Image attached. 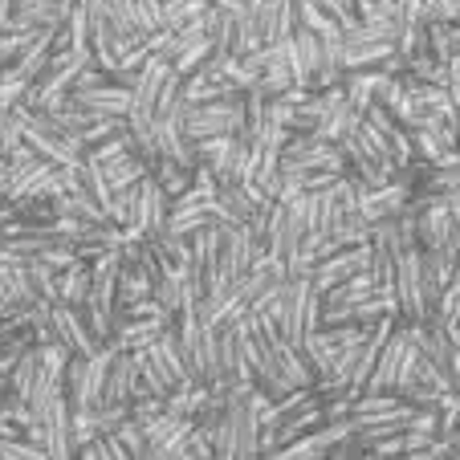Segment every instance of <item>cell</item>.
<instances>
[{
	"mask_svg": "<svg viewBox=\"0 0 460 460\" xmlns=\"http://www.w3.org/2000/svg\"><path fill=\"white\" fill-rule=\"evenodd\" d=\"M98 167H102L106 183H111L114 191H119V188H130L135 180H143V175H147V159H143L135 147H127V151H119V155L102 159Z\"/></svg>",
	"mask_w": 460,
	"mask_h": 460,
	"instance_id": "9a60e30c",
	"label": "cell"
},
{
	"mask_svg": "<svg viewBox=\"0 0 460 460\" xmlns=\"http://www.w3.org/2000/svg\"><path fill=\"white\" fill-rule=\"evenodd\" d=\"M13 147H21V119H17V111H0V159L9 155Z\"/></svg>",
	"mask_w": 460,
	"mask_h": 460,
	"instance_id": "ffe728a7",
	"label": "cell"
},
{
	"mask_svg": "<svg viewBox=\"0 0 460 460\" xmlns=\"http://www.w3.org/2000/svg\"><path fill=\"white\" fill-rule=\"evenodd\" d=\"M78 9V0H13V25L17 29H58Z\"/></svg>",
	"mask_w": 460,
	"mask_h": 460,
	"instance_id": "7c38bea8",
	"label": "cell"
},
{
	"mask_svg": "<svg viewBox=\"0 0 460 460\" xmlns=\"http://www.w3.org/2000/svg\"><path fill=\"white\" fill-rule=\"evenodd\" d=\"M49 326H53V339L70 350V355H98V350L106 347V342L86 326L78 305L49 302Z\"/></svg>",
	"mask_w": 460,
	"mask_h": 460,
	"instance_id": "8992f818",
	"label": "cell"
},
{
	"mask_svg": "<svg viewBox=\"0 0 460 460\" xmlns=\"http://www.w3.org/2000/svg\"><path fill=\"white\" fill-rule=\"evenodd\" d=\"M286 45H289V74H294V86L314 90V82H318V74H322V37L297 25Z\"/></svg>",
	"mask_w": 460,
	"mask_h": 460,
	"instance_id": "30bf717a",
	"label": "cell"
},
{
	"mask_svg": "<svg viewBox=\"0 0 460 460\" xmlns=\"http://www.w3.org/2000/svg\"><path fill=\"white\" fill-rule=\"evenodd\" d=\"M135 424L143 428V436H147V444L159 452L164 460H172L175 452H180V444L191 436V428H196V420L180 416V411H155V416L147 420H135Z\"/></svg>",
	"mask_w": 460,
	"mask_h": 460,
	"instance_id": "ba28073f",
	"label": "cell"
},
{
	"mask_svg": "<svg viewBox=\"0 0 460 460\" xmlns=\"http://www.w3.org/2000/svg\"><path fill=\"white\" fill-rule=\"evenodd\" d=\"M436 302H440V289L424 265V249L408 244L400 252V265H395V318L408 326L411 322H436Z\"/></svg>",
	"mask_w": 460,
	"mask_h": 460,
	"instance_id": "7a4b0ae2",
	"label": "cell"
},
{
	"mask_svg": "<svg viewBox=\"0 0 460 460\" xmlns=\"http://www.w3.org/2000/svg\"><path fill=\"white\" fill-rule=\"evenodd\" d=\"M411 151H416V164H436L448 151H456V130L448 119H428L424 127H411Z\"/></svg>",
	"mask_w": 460,
	"mask_h": 460,
	"instance_id": "8fae6325",
	"label": "cell"
},
{
	"mask_svg": "<svg viewBox=\"0 0 460 460\" xmlns=\"http://www.w3.org/2000/svg\"><path fill=\"white\" fill-rule=\"evenodd\" d=\"M358 452V448H355ZM358 460H400V456H375V452H358Z\"/></svg>",
	"mask_w": 460,
	"mask_h": 460,
	"instance_id": "7402d4cb",
	"label": "cell"
},
{
	"mask_svg": "<svg viewBox=\"0 0 460 460\" xmlns=\"http://www.w3.org/2000/svg\"><path fill=\"white\" fill-rule=\"evenodd\" d=\"M363 270H371V244H347V249H334L322 261H314L310 281L318 294H326V289L342 286L347 278H355V273H363Z\"/></svg>",
	"mask_w": 460,
	"mask_h": 460,
	"instance_id": "5b68a950",
	"label": "cell"
},
{
	"mask_svg": "<svg viewBox=\"0 0 460 460\" xmlns=\"http://www.w3.org/2000/svg\"><path fill=\"white\" fill-rule=\"evenodd\" d=\"M9 217V200H4V191H0V220Z\"/></svg>",
	"mask_w": 460,
	"mask_h": 460,
	"instance_id": "603a6c76",
	"label": "cell"
},
{
	"mask_svg": "<svg viewBox=\"0 0 460 460\" xmlns=\"http://www.w3.org/2000/svg\"><path fill=\"white\" fill-rule=\"evenodd\" d=\"M424 37H428V53H432L436 61L448 66V61L460 58V29L452 25V21H428Z\"/></svg>",
	"mask_w": 460,
	"mask_h": 460,
	"instance_id": "e0dca14e",
	"label": "cell"
},
{
	"mask_svg": "<svg viewBox=\"0 0 460 460\" xmlns=\"http://www.w3.org/2000/svg\"><path fill=\"white\" fill-rule=\"evenodd\" d=\"M342 444H350V420H326V424H318L314 432L297 436V440L281 444L278 452H270L265 460H331L334 452L342 448Z\"/></svg>",
	"mask_w": 460,
	"mask_h": 460,
	"instance_id": "277c9868",
	"label": "cell"
},
{
	"mask_svg": "<svg viewBox=\"0 0 460 460\" xmlns=\"http://www.w3.org/2000/svg\"><path fill=\"white\" fill-rule=\"evenodd\" d=\"M53 302H66V305H82L90 294V261H78L74 257L66 270L53 273Z\"/></svg>",
	"mask_w": 460,
	"mask_h": 460,
	"instance_id": "5bb4252c",
	"label": "cell"
},
{
	"mask_svg": "<svg viewBox=\"0 0 460 460\" xmlns=\"http://www.w3.org/2000/svg\"><path fill=\"white\" fill-rule=\"evenodd\" d=\"M135 387H139V350H114L111 371H106L102 403H127V408H130Z\"/></svg>",
	"mask_w": 460,
	"mask_h": 460,
	"instance_id": "4fadbf2b",
	"label": "cell"
},
{
	"mask_svg": "<svg viewBox=\"0 0 460 460\" xmlns=\"http://www.w3.org/2000/svg\"><path fill=\"white\" fill-rule=\"evenodd\" d=\"M249 17L257 21L261 41H289L297 29V0H244Z\"/></svg>",
	"mask_w": 460,
	"mask_h": 460,
	"instance_id": "9c48e42d",
	"label": "cell"
},
{
	"mask_svg": "<svg viewBox=\"0 0 460 460\" xmlns=\"http://www.w3.org/2000/svg\"><path fill=\"white\" fill-rule=\"evenodd\" d=\"M456 13H460V9H456Z\"/></svg>",
	"mask_w": 460,
	"mask_h": 460,
	"instance_id": "cb8c5ba5",
	"label": "cell"
},
{
	"mask_svg": "<svg viewBox=\"0 0 460 460\" xmlns=\"http://www.w3.org/2000/svg\"><path fill=\"white\" fill-rule=\"evenodd\" d=\"M408 204H411V188L400 180H387V183H379V188H363V183H358L355 212L367 220V225H379V220L403 217Z\"/></svg>",
	"mask_w": 460,
	"mask_h": 460,
	"instance_id": "52a82bcc",
	"label": "cell"
},
{
	"mask_svg": "<svg viewBox=\"0 0 460 460\" xmlns=\"http://www.w3.org/2000/svg\"><path fill=\"white\" fill-rule=\"evenodd\" d=\"M0 460H53V456L29 436H0Z\"/></svg>",
	"mask_w": 460,
	"mask_h": 460,
	"instance_id": "d6986e66",
	"label": "cell"
},
{
	"mask_svg": "<svg viewBox=\"0 0 460 460\" xmlns=\"http://www.w3.org/2000/svg\"><path fill=\"white\" fill-rule=\"evenodd\" d=\"M164 4V25L175 29V25H188V21H200L208 0H159Z\"/></svg>",
	"mask_w": 460,
	"mask_h": 460,
	"instance_id": "ac0fdd59",
	"label": "cell"
},
{
	"mask_svg": "<svg viewBox=\"0 0 460 460\" xmlns=\"http://www.w3.org/2000/svg\"><path fill=\"white\" fill-rule=\"evenodd\" d=\"M278 164L289 188H302V191H322L347 175V159H342L339 143L318 139V135H289L281 143Z\"/></svg>",
	"mask_w": 460,
	"mask_h": 460,
	"instance_id": "6da1fadb",
	"label": "cell"
},
{
	"mask_svg": "<svg viewBox=\"0 0 460 460\" xmlns=\"http://www.w3.org/2000/svg\"><path fill=\"white\" fill-rule=\"evenodd\" d=\"M375 294H379V281H375V273H371V270H363V273H355V278H347L342 286L326 289V294H322V302L358 305V302H367V297H375Z\"/></svg>",
	"mask_w": 460,
	"mask_h": 460,
	"instance_id": "2e32d148",
	"label": "cell"
},
{
	"mask_svg": "<svg viewBox=\"0 0 460 460\" xmlns=\"http://www.w3.org/2000/svg\"><path fill=\"white\" fill-rule=\"evenodd\" d=\"M13 25V0H0V33Z\"/></svg>",
	"mask_w": 460,
	"mask_h": 460,
	"instance_id": "44dd1931",
	"label": "cell"
},
{
	"mask_svg": "<svg viewBox=\"0 0 460 460\" xmlns=\"http://www.w3.org/2000/svg\"><path fill=\"white\" fill-rule=\"evenodd\" d=\"M241 127H244V94L183 106V130H188L191 143L217 139V135H241Z\"/></svg>",
	"mask_w": 460,
	"mask_h": 460,
	"instance_id": "3957f363",
	"label": "cell"
}]
</instances>
